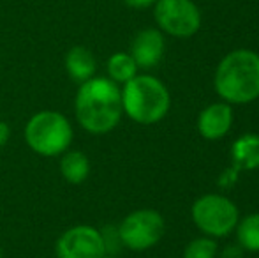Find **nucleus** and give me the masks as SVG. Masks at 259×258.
I'll use <instances>...</instances> for the list:
<instances>
[{
	"mask_svg": "<svg viewBox=\"0 0 259 258\" xmlns=\"http://www.w3.org/2000/svg\"><path fill=\"white\" fill-rule=\"evenodd\" d=\"M74 114L79 126L90 134H106L122 119V90L113 80L94 76L79 83L74 97Z\"/></svg>",
	"mask_w": 259,
	"mask_h": 258,
	"instance_id": "f257e3e1",
	"label": "nucleus"
},
{
	"mask_svg": "<svg viewBox=\"0 0 259 258\" xmlns=\"http://www.w3.org/2000/svg\"><path fill=\"white\" fill-rule=\"evenodd\" d=\"M215 92L228 104H247L259 97V55L240 48L219 62L213 76Z\"/></svg>",
	"mask_w": 259,
	"mask_h": 258,
	"instance_id": "f03ea898",
	"label": "nucleus"
},
{
	"mask_svg": "<svg viewBox=\"0 0 259 258\" xmlns=\"http://www.w3.org/2000/svg\"><path fill=\"white\" fill-rule=\"evenodd\" d=\"M169 106V90L155 76L136 75L123 83L122 108L131 121L143 126L157 124L167 115Z\"/></svg>",
	"mask_w": 259,
	"mask_h": 258,
	"instance_id": "7ed1b4c3",
	"label": "nucleus"
},
{
	"mask_svg": "<svg viewBox=\"0 0 259 258\" xmlns=\"http://www.w3.org/2000/svg\"><path fill=\"white\" fill-rule=\"evenodd\" d=\"M23 134L28 147L45 158L64 154L74 138L69 119L55 110H42L32 115L25 126Z\"/></svg>",
	"mask_w": 259,
	"mask_h": 258,
	"instance_id": "20e7f679",
	"label": "nucleus"
},
{
	"mask_svg": "<svg viewBox=\"0 0 259 258\" xmlns=\"http://www.w3.org/2000/svg\"><path fill=\"white\" fill-rule=\"evenodd\" d=\"M240 219L238 207L224 195H203L192 205V221L210 237H226L236 228Z\"/></svg>",
	"mask_w": 259,
	"mask_h": 258,
	"instance_id": "39448f33",
	"label": "nucleus"
},
{
	"mask_svg": "<svg viewBox=\"0 0 259 258\" xmlns=\"http://www.w3.org/2000/svg\"><path fill=\"white\" fill-rule=\"evenodd\" d=\"M116 230H118L122 246L133 251H145L154 248L162 239L166 225H164V217L157 210L140 209L127 214Z\"/></svg>",
	"mask_w": 259,
	"mask_h": 258,
	"instance_id": "423d86ee",
	"label": "nucleus"
},
{
	"mask_svg": "<svg viewBox=\"0 0 259 258\" xmlns=\"http://www.w3.org/2000/svg\"><path fill=\"white\" fill-rule=\"evenodd\" d=\"M154 16L159 30L173 38H192L201 27V13L192 0H157Z\"/></svg>",
	"mask_w": 259,
	"mask_h": 258,
	"instance_id": "0eeeda50",
	"label": "nucleus"
},
{
	"mask_svg": "<svg viewBox=\"0 0 259 258\" xmlns=\"http://www.w3.org/2000/svg\"><path fill=\"white\" fill-rule=\"evenodd\" d=\"M58 258H104L106 246L101 230L90 225H76L64 232L57 241Z\"/></svg>",
	"mask_w": 259,
	"mask_h": 258,
	"instance_id": "6e6552de",
	"label": "nucleus"
},
{
	"mask_svg": "<svg viewBox=\"0 0 259 258\" xmlns=\"http://www.w3.org/2000/svg\"><path fill=\"white\" fill-rule=\"evenodd\" d=\"M164 35L157 28H145L134 35L131 43V57L134 59L138 67L150 69L160 62L164 55Z\"/></svg>",
	"mask_w": 259,
	"mask_h": 258,
	"instance_id": "1a4fd4ad",
	"label": "nucleus"
},
{
	"mask_svg": "<svg viewBox=\"0 0 259 258\" xmlns=\"http://www.w3.org/2000/svg\"><path fill=\"white\" fill-rule=\"evenodd\" d=\"M233 126V108L228 103H211L198 117V131L206 140H221Z\"/></svg>",
	"mask_w": 259,
	"mask_h": 258,
	"instance_id": "9d476101",
	"label": "nucleus"
},
{
	"mask_svg": "<svg viewBox=\"0 0 259 258\" xmlns=\"http://www.w3.org/2000/svg\"><path fill=\"white\" fill-rule=\"evenodd\" d=\"M65 71L69 78L76 83H83L94 78L97 71V62L94 53L85 46H74L65 55Z\"/></svg>",
	"mask_w": 259,
	"mask_h": 258,
	"instance_id": "9b49d317",
	"label": "nucleus"
},
{
	"mask_svg": "<svg viewBox=\"0 0 259 258\" xmlns=\"http://www.w3.org/2000/svg\"><path fill=\"white\" fill-rule=\"evenodd\" d=\"M233 168L238 172L242 170H257L259 168V134L245 133L235 140L231 147Z\"/></svg>",
	"mask_w": 259,
	"mask_h": 258,
	"instance_id": "f8f14e48",
	"label": "nucleus"
},
{
	"mask_svg": "<svg viewBox=\"0 0 259 258\" xmlns=\"http://www.w3.org/2000/svg\"><path fill=\"white\" fill-rule=\"evenodd\" d=\"M60 173L69 184H81L90 173V159L81 151H65L60 159Z\"/></svg>",
	"mask_w": 259,
	"mask_h": 258,
	"instance_id": "ddd939ff",
	"label": "nucleus"
},
{
	"mask_svg": "<svg viewBox=\"0 0 259 258\" xmlns=\"http://www.w3.org/2000/svg\"><path fill=\"white\" fill-rule=\"evenodd\" d=\"M236 239L243 251L259 253V212L249 214L236 225Z\"/></svg>",
	"mask_w": 259,
	"mask_h": 258,
	"instance_id": "4468645a",
	"label": "nucleus"
},
{
	"mask_svg": "<svg viewBox=\"0 0 259 258\" xmlns=\"http://www.w3.org/2000/svg\"><path fill=\"white\" fill-rule=\"evenodd\" d=\"M108 76L109 80H113L115 83H127L129 80H133L138 75V65L134 62V59L131 57V53H113L108 60Z\"/></svg>",
	"mask_w": 259,
	"mask_h": 258,
	"instance_id": "2eb2a0df",
	"label": "nucleus"
},
{
	"mask_svg": "<svg viewBox=\"0 0 259 258\" xmlns=\"http://www.w3.org/2000/svg\"><path fill=\"white\" fill-rule=\"evenodd\" d=\"M217 251V242L213 239L199 237L189 242L184 251V258H215Z\"/></svg>",
	"mask_w": 259,
	"mask_h": 258,
	"instance_id": "dca6fc26",
	"label": "nucleus"
},
{
	"mask_svg": "<svg viewBox=\"0 0 259 258\" xmlns=\"http://www.w3.org/2000/svg\"><path fill=\"white\" fill-rule=\"evenodd\" d=\"M236 175H238V170L231 166L229 170H226L224 175H221L219 184H221V186H231L233 182H236Z\"/></svg>",
	"mask_w": 259,
	"mask_h": 258,
	"instance_id": "f3484780",
	"label": "nucleus"
},
{
	"mask_svg": "<svg viewBox=\"0 0 259 258\" xmlns=\"http://www.w3.org/2000/svg\"><path fill=\"white\" fill-rule=\"evenodd\" d=\"M122 2L133 9H147V7L154 6L157 0H122Z\"/></svg>",
	"mask_w": 259,
	"mask_h": 258,
	"instance_id": "a211bd4d",
	"label": "nucleus"
},
{
	"mask_svg": "<svg viewBox=\"0 0 259 258\" xmlns=\"http://www.w3.org/2000/svg\"><path fill=\"white\" fill-rule=\"evenodd\" d=\"M222 258H243V249L240 246H228L222 251Z\"/></svg>",
	"mask_w": 259,
	"mask_h": 258,
	"instance_id": "6ab92c4d",
	"label": "nucleus"
},
{
	"mask_svg": "<svg viewBox=\"0 0 259 258\" xmlns=\"http://www.w3.org/2000/svg\"><path fill=\"white\" fill-rule=\"evenodd\" d=\"M9 136H11V128L7 126V122L0 121V149L9 141Z\"/></svg>",
	"mask_w": 259,
	"mask_h": 258,
	"instance_id": "aec40b11",
	"label": "nucleus"
},
{
	"mask_svg": "<svg viewBox=\"0 0 259 258\" xmlns=\"http://www.w3.org/2000/svg\"><path fill=\"white\" fill-rule=\"evenodd\" d=\"M104 258H116V256H113V255H104Z\"/></svg>",
	"mask_w": 259,
	"mask_h": 258,
	"instance_id": "412c9836",
	"label": "nucleus"
},
{
	"mask_svg": "<svg viewBox=\"0 0 259 258\" xmlns=\"http://www.w3.org/2000/svg\"><path fill=\"white\" fill-rule=\"evenodd\" d=\"M0 258H2V248H0Z\"/></svg>",
	"mask_w": 259,
	"mask_h": 258,
	"instance_id": "4be33fe9",
	"label": "nucleus"
}]
</instances>
